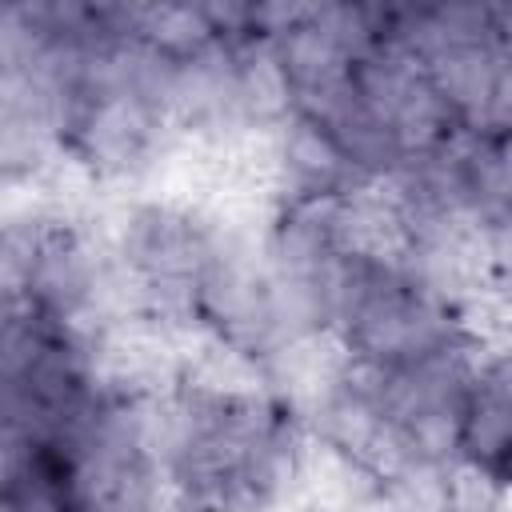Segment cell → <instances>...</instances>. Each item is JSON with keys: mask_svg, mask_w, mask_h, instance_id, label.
<instances>
[{"mask_svg": "<svg viewBox=\"0 0 512 512\" xmlns=\"http://www.w3.org/2000/svg\"><path fill=\"white\" fill-rule=\"evenodd\" d=\"M508 484L488 468L456 456L444 464V512H504Z\"/></svg>", "mask_w": 512, "mask_h": 512, "instance_id": "cell-1", "label": "cell"}]
</instances>
